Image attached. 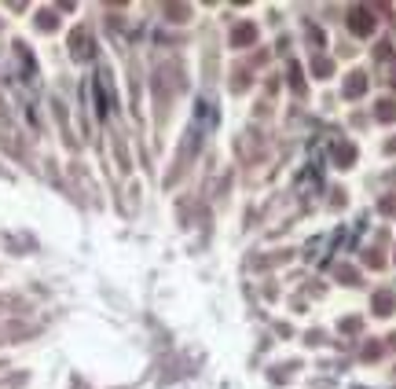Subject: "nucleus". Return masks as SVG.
Here are the masks:
<instances>
[{"label": "nucleus", "instance_id": "obj_3", "mask_svg": "<svg viewBox=\"0 0 396 389\" xmlns=\"http://www.w3.org/2000/svg\"><path fill=\"white\" fill-rule=\"evenodd\" d=\"M363 92H367V74H363V70H352L348 81H345V96L356 99V96H363Z\"/></svg>", "mask_w": 396, "mask_h": 389}, {"label": "nucleus", "instance_id": "obj_1", "mask_svg": "<svg viewBox=\"0 0 396 389\" xmlns=\"http://www.w3.org/2000/svg\"><path fill=\"white\" fill-rule=\"evenodd\" d=\"M348 30L356 33V37H370L374 33V15H370V8H352L348 11Z\"/></svg>", "mask_w": 396, "mask_h": 389}, {"label": "nucleus", "instance_id": "obj_4", "mask_svg": "<svg viewBox=\"0 0 396 389\" xmlns=\"http://www.w3.org/2000/svg\"><path fill=\"white\" fill-rule=\"evenodd\" d=\"M334 162H338L341 169H348L352 162H356V147H352V143H338V147H334Z\"/></svg>", "mask_w": 396, "mask_h": 389}, {"label": "nucleus", "instance_id": "obj_12", "mask_svg": "<svg viewBox=\"0 0 396 389\" xmlns=\"http://www.w3.org/2000/svg\"><path fill=\"white\" fill-rule=\"evenodd\" d=\"M392 89H396V77H392Z\"/></svg>", "mask_w": 396, "mask_h": 389}, {"label": "nucleus", "instance_id": "obj_7", "mask_svg": "<svg viewBox=\"0 0 396 389\" xmlns=\"http://www.w3.org/2000/svg\"><path fill=\"white\" fill-rule=\"evenodd\" d=\"M84 33H74V55H88V45H84Z\"/></svg>", "mask_w": 396, "mask_h": 389}, {"label": "nucleus", "instance_id": "obj_8", "mask_svg": "<svg viewBox=\"0 0 396 389\" xmlns=\"http://www.w3.org/2000/svg\"><path fill=\"white\" fill-rule=\"evenodd\" d=\"M312 74H316V77H330V62H326V59H319L316 67H312Z\"/></svg>", "mask_w": 396, "mask_h": 389}, {"label": "nucleus", "instance_id": "obj_11", "mask_svg": "<svg viewBox=\"0 0 396 389\" xmlns=\"http://www.w3.org/2000/svg\"><path fill=\"white\" fill-rule=\"evenodd\" d=\"M382 213H396V199H382Z\"/></svg>", "mask_w": 396, "mask_h": 389}, {"label": "nucleus", "instance_id": "obj_9", "mask_svg": "<svg viewBox=\"0 0 396 389\" xmlns=\"http://www.w3.org/2000/svg\"><path fill=\"white\" fill-rule=\"evenodd\" d=\"M338 279H341V283H356V272H352V268H338Z\"/></svg>", "mask_w": 396, "mask_h": 389}, {"label": "nucleus", "instance_id": "obj_2", "mask_svg": "<svg viewBox=\"0 0 396 389\" xmlns=\"http://www.w3.org/2000/svg\"><path fill=\"white\" fill-rule=\"evenodd\" d=\"M253 40H257V26H253V23H238V26L231 30V45H238V48L253 45Z\"/></svg>", "mask_w": 396, "mask_h": 389}, {"label": "nucleus", "instance_id": "obj_6", "mask_svg": "<svg viewBox=\"0 0 396 389\" xmlns=\"http://www.w3.org/2000/svg\"><path fill=\"white\" fill-rule=\"evenodd\" d=\"M374 114H378V121H392L396 118V99H378Z\"/></svg>", "mask_w": 396, "mask_h": 389}, {"label": "nucleus", "instance_id": "obj_5", "mask_svg": "<svg viewBox=\"0 0 396 389\" xmlns=\"http://www.w3.org/2000/svg\"><path fill=\"white\" fill-rule=\"evenodd\" d=\"M392 294L389 290H378V294H374V316H389L392 312Z\"/></svg>", "mask_w": 396, "mask_h": 389}, {"label": "nucleus", "instance_id": "obj_10", "mask_svg": "<svg viewBox=\"0 0 396 389\" xmlns=\"http://www.w3.org/2000/svg\"><path fill=\"white\" fill-rule=\"evenodd\" d=\"M290 81H294V89H297V92L304 89V81H301V67H290Z\"/></svg>", "mask_w": 396, "mask_h": 389}]
</instances>
